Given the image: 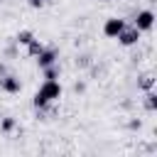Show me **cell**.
<instances>
[{
	"label": "cell",
	"mask_w": 157,
	"mask_h": 157,
	"mask_svg": "<svg viewBox=\"0 0 157 157\" xmlns=\"http://www.w3.org/2000/svg\"><path fill=\"white\" fill-rule=\"evenodd\" d=\"M59 96H61L59 81H56V78H54V81H44V83L39 86V91L34 93L32 103H34V108H39V105H44V103H49V101H54V98H59Z\"/></svg>",
	"instance_id": "1"
},
{
	"label": "cell",
	"mask_w": 157,
	"mask_h": 157,
	"mask_svg": "<svg viewBox=\"0 0 157 157\" xmlns=\"http://www.w3.org/2000/svg\"><path fill=\"white\" fill-rule=\"evenodd\" d=\"M118 42H120L123 47H132V44H137V42H140V29H137L135 25H132V27L125 25V27L120 29V34H118Z\"/></svg>",
	"instance_id": "2"
},
{
	"label": "cell",
	"mask_w": 157,
	"mask_h": 157,
	"mask_svg": "<svg viewBox=\"0 0 157 157\" xmlns=\"http://www.w3.org/2000/svg\"><path fill=\"white\" fill-rule=\"evenodd\" d=\"M152 25H155V12H152V10H140V12L135 15V27H137L140 32L152 29Z\"/></svg>",
	"instance_id": "3"
},
{
	"label": "cell",
	"mask_w": 157,
	"mask_h": 157,
	"mask_svg": "<svg viewBox=\"0 0 157 157\" xmlns=\"http://www.w3.org/2000/svg\"><path fill=\"white\" fill-rule=\"evenodd\" d=\"M123 27H125V20L110 17V20H105V25H103V34H105V37H118Z\"/></svg>",
	"instance_id": "4"
},
{
	"label": "cell",
	"mask_w": 157,
	"mask_h": 157,
	"mask_svg": "<svg viewBox=\"0 0 157 157\" xmlns=\"http://www.w3.org/2000/svg\"><path fill=\"white\" fill-rule=\"evenodd\" d=\"M0 88H2V91H7V93H20L22 83H20V78H17V76L5 74V76H0Z\"/></svg>",
	"instance_id": "5"
},
{
	"label": "cell",
	"mask_w": 157,
	"mask_h": 157,
	"mask_svg": "<svg viewBox=\"0 0 157 157\" xmlns=\"http://www.w3.org/2000/svg\"><path fill=\"white\" fill-rule=\"evenodd\" d=\"M54 61H56V49H42V52L37 54L39 69H44V66H49V64H54Z\"/></svg>",
	"instance_id": "6"
},
{
	"label": "cell",
	"mask_w": 157,
	"mask_h": 157,
	"mask_svg": "<svg viewBox=\"0 0 157 157\" xmlns=\"http://www.w3.org/2000/svg\"><path fill=\"white\" fill-rule=\"evenodd\" d=\"M56 113H59V110H56V105H52V101H49V103L39 105L34 115H37V120H52V118H54Z\"/></svg>",
	"instance_id": "7"
},
{
	"label": "cell",
	"mask_w": 157,
	"mask_h": 157,
	"mask_svg": "<svg viewBox=\"0 0 157 157\" xmlns=\"http://www.w3.org/2000/svg\"><path fill=\"white\" fill-rule=\"evenodd\" d=\"M137 88H142V91H152V88H155V76H152V74H142V76L137 78Z\"/></svg>",
	"instance_id": "8"
},
{
	"label": "cell",
	"mask_w": 157,
	"mask_h": 157,
	"mask_svg": "<svg viewBox=\"0 0 157 157\" xmlns=\"http://www.w3.org/2000/svg\"><path fill=\"white\" fill-rule=\"evenodd\" d=\"M142 103H145V110L155 113V110H157V96H155V91H145V98H142Z\"/></svg>",
	"instance_id": "9"
},
{
	"label": "cell",
	"mask_w": 157,
	"mask_h": 157,
	"mask_svg": "<svg viewBox=\"0 0 157 157\" xmlns=\"http://www.w3.org/2000/svg\"><path fill=\"white\" fill-rule=\"evenodd\" d=\"M32 39H34V34H32L29 29H22V32H17V37H15V42H17V44H25V47H27Z\"/></svg>",
	"instance_id": "10"
},
{
	"label": "cell",
	"mask_w": 157,
	"mask_h": 157,
	"mask_svg": "<svg viewBox=\"0 0 157 157\" xmlns=\"http://www.w3.org/2000/svg\"><path fill=\"white\" fill-rule=\"evenodd\" d=\"M42 49H44V44H42L39 39H32V42L27 44V54H29V56H37Z\"/></svg>",
	"instance_id": "11"
},
{
	"label": "cell",
	"mask_w": 157,
	"mask_h": 157,
	"mask_svg": "<svg viewBox=\"0 0 157 157\" xmlns=\"http://www.w3.org/2000/svg\"><path fill=\"white\" fill-rule=\"evenodd\" d=\"M56 76H59V66H54V64L44 66V81H54Z\"/></svg>",
	"instance_id": "12"
},
{
	"label": "cell",
	"mask_w": 157,
	"mask_h": 157,
	"mask_svg": "<svg viewBox=\"0 0 157 157\" xmlns=\"http://www.w3.org/2000/svg\"><path fill=\"white\" fill-rule=\"evenodd\" d=\"M76 66H81V69H88V66H91V56H88V54H81V56H76Z\"/></svg>",
	"instance_id": "13"
},
{
	"label": "cell",
	"mask_w": 157,
	"mask_h": 157,
	"mask_svg": "<svg viewBox=\"0 0 157 157\" xmlns=\"http://www.w3.org/2000/svg\"><path fill=\"white\" fill-rule=\"evenodd\" d=\"M15 128V118H2V123H0V130L2 132H10Z\"/></svg>",
	"instance_id": "14"
},
{
	"label": "cell",
	"mask_w": 157,
	"mask_h": 157,
	"mask_svg": "<svg viewBox=\"0 0 157 157\" xmlns=\"http://www.w3.org/2000/svg\"><path fill=\"white\" fill-rule=\"evenodd\" d=\"M128 128H130V130H140V128H142V120H140V118H132V120L128 123Z\"/></svg>",
	"instance_id": "15"
},
{
	"label": "cell",
	"mask_w": 157,
	"mask_h": 157,
	"mask_svg": "<svg viewBox=\"0 0 157 157\" xmlns=\"http://www.w3.org/2000/svg\"><path fill=\"white\" fill-rule=\"evenodd\" d=\"M74 91H76V93H83V91H86V83H83V81H76V83H74Z\"/></svg>",
	"instance_id": "16"
},
{
	"label": "cell",
	"mask_w": 157,
	"mask_h": 157,
	"mask_svg": "<svg viewBox=\"0 0 157 157\" xmlns=\"http://www.w3.org/2000/svg\"><path fill=\"white\" fill-rule=\"evenodd\" d=\"M27 2H29V5H32V7H42V5H44V2H47V0H27Z\"/></svg>",
	"instance_id": "17"
},
{
	"label": "cell",
	"mask_w": 157,
	"mask_h": 157,
	"mask_svg": "<svg viewBox=\"0 0 157 157\" xmlns=\"http://www.w3.org/2000/svg\"><path fill=\"white\" fill-rule=\"evenodd\" d=\"M0 2H2V0H0Z\"/></svg>",
	"instance_id": "18"
}]
</instances>
